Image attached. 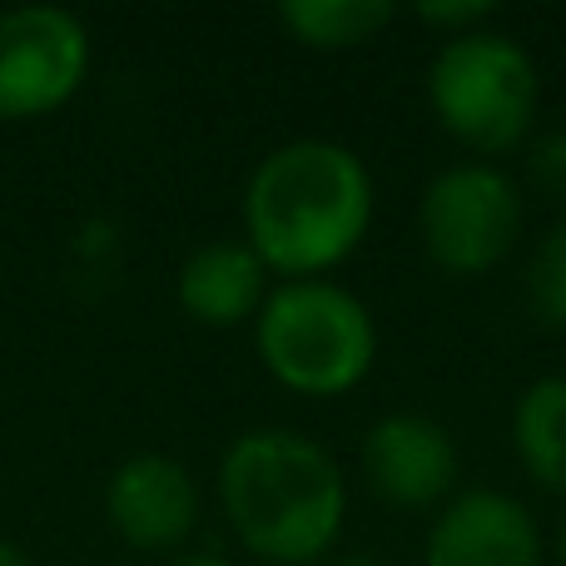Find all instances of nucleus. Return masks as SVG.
I'll use <instances>...</instances> for the list:
<instances>
[{"instance_id":"nucleus-13","label":"nucleus","mask_w":566,"mask_h":566,"mask_svg":"<svg viewBox=\"0 0 566 566\" xmlns=\"http://www.w3.org/2000/svg\"><path fill=\"white\" fill-rule=\"evenodd\" d=\"M527 303L547 328L566 333V219L537 239L527 264Z\"/></svg>"},{"instance_id":"nucleus-11","label":"nucleus","mask_w":566,"mask_h":566,"mask_svg":"<svg viewBox=\"0 0 566 566\" xmlns=\"http://www.w3.org/2000/svg\"><path fill=\"white\" fill-rule=\"evenodd\" d=\"M512 448L542 488L566 492V373L522 388L512 408Z\"/></svg>"},{"instance_id":"nucleus-2","label":"nucleus","mask_w":566,"mask_h":566,"mask_svg":"<svg viewBox=\"0 0 566 566\" xmlns=\"http://www.w3.org/2000/svg\"><path fill=\"white\" fill-rule=\"evenodd\" d=\"M219 502L259 562L308 566L333 552L348 517V482L323 442L293 428H254L219 462Z\"/></svg>"},{"instance_id":"nucleus-1","label":"nucleus","mask_w":566,"mask_h":566,"mask_svg":"<svg viewBox=\"0 0 566 566\" xmlns=\"http://www.w3.org/2000/svg\"><path fill=\"white\" fill-rule=\"evenodd\" d=\"M373 175L338 139H289L269 149L244 189L249 249L289 279L338 269L368 239Z\"/></svg>"},{"instance_id":"nucleus-8","label":"nucleus","mask_w":566,"mask_h":566,"mask_svg":"<svg viewBox=\"0 0 566 566\" xmlns=\"http://www.w3.org/2000/svg\"><path fill=\"white\" fill-rule=\"evenodd\" d=\"M537 517L512 492L472 488L438 512L422 566H542Z\"/></svg>"},{"instance_id":"nucleus-16","label":"nucleus","mask_w":566,"mask_h":566,"mask_svg":"<svg viewBox=\"0 0 566 566\" xmlns=\"http://www.w3.org/2000/svg\"><path fill=\"white\" fill-rule=\"evenodd\" d=\"M0 566H30V557L15 547V542H0Z\"/></svg>"},{"instance_id":"nucleus-15","label":"nucleus","mask_w":566,"mask_h":566,"mask_svg":"<svg viewBox=\"0 0 566 566\" xmlns=\"http://www.w3.org/2000/svg\"><path fill=\"white\" fill-rule=\"evenodd\" d=\"M492 10H497L492 0H428V6H418V15L428 20V25H442L448 30L442 40H452V35L492 25Z\"/></svg>"},{"instance_id":"nucleus-12","label":"nucleus","mask_w":566,"mask_h":566,"mask_svg":"<svg viewBox=\"0 0 566 566\" xmlns=\"http://www.w3.org/2000/svg\"><path fill=\"white\" fill-rule=\"evenodd\" d=\"M279 20L308 50H353L388 25L392 0H283Z\"/></svg>"},{"instance_id":"nucleus-14","label":"nucleus","mask_w":566,"mask_h":566,"mask_svg":"<svg viewBox=\"0 0 566 566\" xmlns=\"http://www.w3.org/2000/svg\"><path fill=\"white\" fill-rule=\"evenodd\" d=\"M527 175L552 205H566V129H547L527 149Z\"/></svg>"},{"instance_id":"nucleus-18","label":"nucleus","mask_w":566,"mask_h":566,"mask_svg":"<svg viewBox=\"0 0 566 566\" xmlns=\"http://www.w3.org/2000/svg\"><path fill=\"white\" fill-rule=\"evenodd\" d=\"M318 566H388V562H378V557H328Z\"/></svg>"},{"instance_id":"nucleus-7","label":"nucleus","mask_w":566,"mask_h":566,"mask_svg":"<svg viewBox=\"0 0 566 566\" xmlns=\"http://www.w3.org/2000/svg\"><path fill=\"white\" fill-rule=\"evenodd\" d=\"M363 478L392 507H438L458 482V442L428 412H382L363 432Z\"/></svg>"},{"instance_id":"nucleus-19","label":"nucleus","mask_w":566,"mask_h":566,"mask_svg":"<svg viewBox=\"0 0 566 566\" xmlns=\"http://www.w3.org/2000/svg\"><path fill=\"white\" fill-rule=\"evenodd\" d=\"M552 557H557V566H566V517L557 522V537H552Z\"/></svg>"},{"instance_id":"nucleus-4","label":"nucleus","mask_w":566,"mask_h":566,"mask_svg":"<svg viewBox=\"0 0 566 566\" xmlns=\"http://www.w3.org/2000/svg\"><path fill=\"white\" fill-rule=\"evenodd\" d=\"M542 80L527 45L507 30H468L438 45L428 65V105L452 139L478 155H507L527 145Z\"/></svg>"},{"instance_id":"nucleus-9","label":"nucleus","mask_w":566,"mask_h":566,"mask_svg":"<svg viewBox=\"0 0 566 566\" xmlns=\"http://www.w3.org/2000/svg\"><path fill=\"white\" fill-rule=\"evenodd\" d=\"M109 527L139 552H175L199 522V488L185 462L139 452L119 462L105 488Z\"/></svg>"},{"instance_id":"nucleus-10","label":"nucleus","mask_w":566,"mask_h":566,"mask_svg":"<svg viewBox=\"0 0 566 566\" xmlns=\"http://www.w3.org/2000/svg\"><path fill=\"white\" fill-rule=\"evenodd\" d=\"M264 279L269 269L249 249V239H214L179 269V308L209 328H234L244 318H259L269 298Z\"/></svg>"},{"instance_id":"nucleus-6","label":"nucleus","mask_w":566,"mask_h":566,"mask_svg":"<svg viewBox=\"0 0 566 566\" xmlns=\"http://www.w3.org/2000/svg\"><path fill=\"white\" fill-rule=\"evenodd\" d=\"M90 35L60 6H20L0 15V119H40L80 90Z\"/></svg>"},{"instance_id":"nucleus-17","label":"nucleus","mask_w":566,"mask_h":566,"mask_svg":"<svg viewBox=\"0 0 566 566\" xmlns=\"http://www.w3.org/2000/svg\"><path fill=\"white\" fill-rule=\"evenodd\" d=\"M169 566H234V562H224V557H209V552H199V557H175Z\"/></svg>"},{"instance_id":"nucleus-5","label":"nucleus","mask_w":566,"mask_h":566,"mask_svg":"<svg viewBox=\"0 0 566 566\" xmlns=\"http://www.w3.org/2000/svg\"><path fill=\"white\" fill-rule=\"evenodd\" d=\"M522 219H527V205L512 175L468 159L428 179L418 205V234L442 274L472 279L512 254V244L522 239Z\"/></svg>"},{"instance_id":"nucleus-3","label":"nucleus","mask_w":566,"mask_h":566,"mask_svg":"<svg viewBox=\"0 0 566 566\" xmlns=\"http://www.w3.org/2000/svg\"><path fill=\"white\" fill-rule=\"evenodd\" d=\"M264 368L289 392L338 398L373 373L378 323L368 303L333 279H289L264 298L254 318Z\"/></svg>"}]
</instances>
